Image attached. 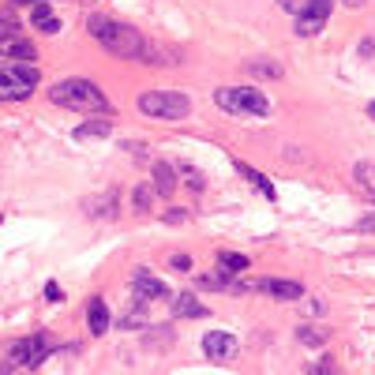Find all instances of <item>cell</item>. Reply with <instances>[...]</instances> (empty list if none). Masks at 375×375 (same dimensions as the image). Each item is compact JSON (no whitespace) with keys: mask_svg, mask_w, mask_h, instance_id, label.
<instances>
[{"mask_svg":"<svg viewBox=\"0 0 375 375\" xmlns=\"http://www.w3.org/2000/svg\"><path fill=\"white\" fill-rule=\"evenodd\" d=\"M49 102L71 109V113H98V117H109L113 106L109 98L102 94V86L91 83V79H61L49 86Z\"/></svg>","mask_w":375,"mask_h":375,"instance_id":"cell-1","label":"cell"},{"mask_svg":"<svg viewBox=\"0 0 375 375\" xmlns=\"http://www.w3.org/2000/svg\"><path fill=\"white\" fill-rule=\"evenodd\" d=\"M86 26H91V34L102 41L113 56H124V61H143L147 38H143L135 26L117 23V19H106V16H91V19H86Z\"/></svg>","mask_w":375,"mask_h":375,"instance_id":"cell-2","label":"cell"},{"mask_svg":"<svg viewBox=\"0 0 375 375\" xmlns=\"http://www.w3.org/2000/svg\"><path fill=\"white\" fill-rule=\"evenodd\" d=\"M214 106L233 117H267L270 113L267 94L255 86H222V91H214Z\"/></svg>","mask_w":375,"mask_h":375,"instance_id":"cell-3","label":"cell"},{"mask_svg":"<svg viewBox=\"0 0 375 375\" xmlns=\"http://www.w3.org/2000/svg\"><path fill=\"white\" fill-rule=\"evenodd\" d=\"M38 68L23 61H0V102H26L38 86Z\"/></svg>","mask_w":375,"mask_h":375,"instance_id":"cell-4","label":"cell"},{"mask_svg":"<svg viewBox=\"0 0 375 375\" xmlns=\"http://www.w3.org/2000/svg\"><path fill=\"white\" fill-rule=\"evenodd\" d=\"M139 109L158 120H184L192 113V102L180 91H147L139 98Z\"/></svg>","mask_w":375,"mask_h":375,"instance_id":"cell-5","label":"cell"},{"mask_svg":"<svg viewBox=\"0 0 375 375\" xmlns=\"http://www.w3.org/2000/svg\"><path fill=\"white\" fill-rule=\"evenodd\" d=\"M46 356H49V338H46V334H31V338H19L16 345H8V353H4V368L34 371Z\"/></svg>","mask_w":375,"mask_h":375,"instance_id":"cell-6","label":"cell"},{"mask_svg":"<svg viewBox=\"0 0 375 375\" xmlns=\"http://www.w3.org/2000/svg\"><path fill=\"white\" fill-rule=\"evenodd\" d=\"M0 53L11 56V61H23V64L38 61V49L23 38L19 23H8V19H0Z\"/></svg>","mask_w":375,"mask_h":375,"instance_id":"cell-7","label":"cell"},{"mask_svg":"<svg viewBox=\"0 0 375 375\" xmlns=\"http://www.w3.org/2000/svg\"><path fill=\"white\" fill-rule=\"evenodd\" d=\"M132 289H135V297L143 300V304H150V300H173V289L162 278H154L147 267H139L132 274Z\"/></svg>","mask_w":375,"mask_h":375,"instance_id":"cell-8","label":"cell"},{"mask_svg":"<svg viewBox=\"0 0 375 375\" xmlns=\"http://www.w3.org/2000/svg\"><path fill=\"white\" fill-rule=\"evenodd\" d=\"M203 353H207V360H214V364H225V360H237L240 341L233 334H225V330H210V334L203 338Z\"/></svg>","mask_w":375,"mask_h":375,"instance_id":"cell-9","label":"cell"},{"mask_svg":"<svg viewBox=\"0 0 375 375\" xmlns=\"http://www.w3.org/2000/svg\"><path fill=\"white\" fill-rule=\"evenodd\" d=\"M248 293H270L278 300H300L304 289L297 282H282V278H259V282H248Z\"/></svg>","mask_w":375,"mask_h":375,"instance_id":"cell-10","label":"cell"},{"mask_svg":"<svg viewBox=\"0 0 375 375\" xmlns=\"http://www.w3.org/2000/svg\"><path fill=\"white\" fill-rule=\"evenodd\" d=\"M86 327H91V334H106L109 330V312L102 297H91V304H86Z\"/></svg>","mask_w":375,"mask_h":375,"instance_id":"cell-11","label":"cell"},{"mask_svg":"<svg viewBox=\"0 0 375 375\" xmlns=\"http://www.w3.org/2000/svg\"><path fill=\"white\" fill-rule=\"evenodd\" d=\"M154 192L158 195H173L177 192V169L169 162H154Z\"/></svg>","mask_w":375,"mask_h":375,"instance_id":"cell-12","label":"cell"},{"mask_svg":"<svg viewBox=\"0 0 375 375\" xmlns=\"http://www.w3.org/2000/svg\"><path fill=\"white\" fill-rule=\"evenodd\" d=\"M173 312L180 315V319H203L207 308L195 300V293H180V297H173Z\"/></svg>","mask_w":375,"mask_h":375,"instance_id":"cell-13","label":"cell"},{"mask_svg":"<svg viewBox=\"0 0 375 375\" xmlns=\"http://www.w3.org/2000/svg\"><path fill=\"white\" fill-rule=\"evenodd\" d=\"M252 263L244 255H237V252H218V274H225V278H237V274H244Z\"/></svg>","mask_w":375,"mask_h":375,"instance_id":"cell-14","label":"cell"},{"mask_svg":"<svg viewBox=\"0 0 375 375\" xmlns=\"http://www.w3.org/2000/svg\"><path fill=\"white\" fill-rule=\"evenodd\" d=\"M86 214H94V218H113L117 214V192H106L98 199H86Z\"/></svg>","mask_w":375,"mask_h":375,"instance_id":"cell-15","label":"cell"},{"mask_svg":"<svg viewBox=\"0 0 375 375\" xmlns=\"http://www.w3.org/2000/svg\"><path fill=\"white\" fill-rule=\"evenodd\" d=\"M323 26H327V16L300 11V19H297V38H315V34H323Z\"/></svg>","mask_w":375,"mask_h":375,"instance_id":"cell-16","label":"cell"},{"mask_svg":"<svg viewBox=\"0 0 375 375\" xmlns=\"http://www.w3.org/2000/svg\"><path fill=\"white\" fill-rule=\"evenodd\" d=\"M109 132H113V120L102 117V120H86V124H79V128H76V139H79V143H83V139H106Z\"/></svg>","mask_w":375,"mask_h":375,"instance_id":"cell-17","label":"cell"},{"mask_svg":"<svg viewBox=\"0 0 375 375\" xmlns=\"http://www.w3.org/2000/svg\"><path fill=\"white\" fill-rule=\"evenodd\" d=\"M244 68H248L252 76H259V79H282V71H285L278 61H267V56H259V61H248Z\"/></svg>","mask_w":375,"mask_h":375,"instance_id":"cell-18","label":"cell"},{"mask_svg":"<svg viewBox=\"0 0 375 375\" xmlns=\"http://www.w3.org/2000/svg\"><path fill=\"white\" fill-rule=\"evenodd\" d=\"M34 26H38V31H46V34H56V31H61V19L53 16L49 4H34Z\"/></svg>","mask_w":375,"mask_h":375,"instance_id":"cell-19","label":"cell"},{"mask_svg":"<svg viewBox=\"0 0 375 375\" xmlns=\"http://www.w3.org/2000/svg\"><path fill=\"white\" fill-rule=\"evenodd\" d=\"M237 169H240V177L248 180V184H255V188H259V192H263L267 199H274V195H278V192H274V184L263 177V173H255L252 165H244V162H237Z\"/></svg>","mask_w":375,"mask_h":375,"instance_id":"cell-20","label":"cell"},{"mask_svg":"<svg viewBox=\"0 0 375 375\" xmlns=\"http://www.w3.org/2000/svg\"><path fill=\"white\" fill-rule=\"evenodd\" d=\"M327 338H330V330H323V327H300V330H297V341H300V345H312V349L327 345Z\"/></svg>","mask_w":375,"mask_h":375,"instance_id":"cell-21","label":"cell"},{"mask_svg":"<svg viewBox=\"0 0 375 375\" xmlns=\"http://www.w3.org/2000/svg\"><path fill=\"white\" fill-rule=\"evenodd\" d=\"M353 177L360 180V188H364L368 195H375V165H371V162H360Z\"/></svg>","mask_w":375,"mask_h":375,"instance_id":"cell-22","label":"cell"},{"mask_svg":"<svg viewBox=\"0 0 375 375\" xmlns=\"http://www.w3.org/2000/svg\"><path fill=\"white\" fill-rule=\"evenodd\" d=\"M150 199H154V188H147V184H139L135 192H132V207L143 214V210H150Z\"/></svg>","mask_w":375,"mask_h":375,"instance_id":"cell-23","label":"cell"},{"mask_svg":"<svg viewBox=\"0 0 375 375\" xmlns=\"http://www.w3.org/2000/svg\"><path fill=\"white\" fill-rule=\"evenodd\" d=\"M308 371H312V375H338V360H334V356H319Z\"/></svg>","mask_w":375,"mask_h":375,"instance_id":"cell-24","label":"cell"},{"mask_svg":"<svg viewBox=\"0 0 375 375\" xmlns=\"http://www.w3.org/2000/svg\"><path fill=\"white\" fill-rule=\"evenodd\" d=\"M184 184L192 188V192H203V188H207L203 173H195V169H188V165H184Z\"/></svg>","mask_w":375,"mask_h":375,"instance_id":"cell-25","label":"cell"},{"mask_svg":"<svg viewBox=\"0 0 375 375\" xmlns=\"http://www.w3.org/2000/svg\"><path fill=\"white\" fill-rule=\"evenodd\" d=\"M188 218V210L184 207H173V210H165V222H173V225H180Z\"/></svg>","mask_w":375,"mask_h":375,"instance_id":"cell-26","label":"cell"},{"mask_svg":"<svg viewBox=\"0 0 375 375\" xmlns=\"http://www.w3.org/2000/svg\"><path fill=\"white\" fill-rule=\"evenodd\" d=\"M173 270H192V259H188V255H173Z\"/></svg>","mask_w":375,"mask_h":375,"instance_id":"cell-27","label":"cell"},{"mask_svg":"<svg viewBox=\"0 0 375 375\" xmlns=\"http://www.w3.org/2000/svg\"><path fill=\"white\" fill-rule=\"evenodd\" d=\"M371 53H375V41L364 38V41H360V56H371Z\"/></svg>","mask_w":375,"mask_h":375,"instance_id":"cell-28","label":"cell"},{"mask_svg":"<svg viewBox=\"0 0 375 375\" xmlns=\"http://www.w3.org/2000/svg\"><path fill=\"white\" fill-rule=\"evenodd\" d=\"M46 297H49V300H61V285L49 282V285H46Z\"/></svg>","mask_w":375,"mask_h":375,"instance_id":"cell-29","label":"cell"},{"mask_svg":"<svg viewBox=\"0 0 375 375\" xmlns=\"http://www.w3.org/2000/svg\"><path fill=\"white\" fill-rule=\"evenodd\" d=\"M360 229H375V210H371V214H364V218H360Z\"/></svg>","mask_w":375,"mask_h":375,"instance_id":"cell-30","label":"cell"},{"mask_svg":"<svg viewBox=\"0 0 375 375\" xmlns=\"http://www.w3.org/2000/svg\"><path fill=\"white\" fill-rule=\"evenodd\" d=\"M341 4H345V8H364L368 0H341Z\"/></svg>","mask_w":375,"mask_h":375,"instance_id":"cell-31","label":"cell"},{"mask_svg":"<svg viewBox=\"0 0 375 375\" xmlns=\"http://www.w3.org/2000/svg\"><path fill=\"white\" fill-rule=\"evenodd\" d=\"M16 4H41V0H16Z\"/></svg>","mask_w":375,"mask_h":375,"instance_id":"cell-32","label":"cell"},{"mask_svg":"<svg viewBox=\"0 0 375 375\" xmlns=\"http://www.w3.org/2000/svg\"><path fill=\"white\" fill-rule=\"evenodd\" d=\"M368 117H371V120H375V102H371V106H368Z\"/></svg>","mask_w":375,"mask_h":375,"instance_id":"cell-33","label":"cell"}]
</instances>
